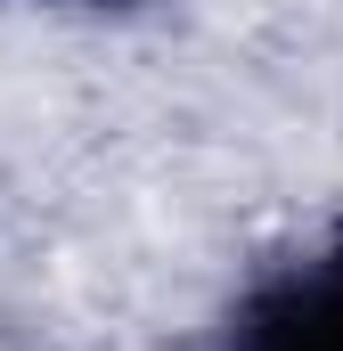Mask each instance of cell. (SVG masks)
Segmentation results:
<instances>
[{
  "mask_svg": "<svg viewBox=\"0 0 343 351\" xmlns=\"http://www.w3.org/2000/svg\"><path fill=\"white\" fill-rule=\"evenodd\" d=\"M221 351H343V221L237 302Z\"/></svg>",
  "mask_w": 343,
  "mask_h": 351,
  "instance_id": "obj_1",
  "label": "cell"
}]
</instances>
